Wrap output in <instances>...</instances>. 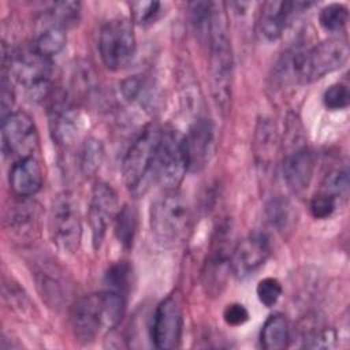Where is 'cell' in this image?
Listing matches in <instances>:
<instances>
[{
	"instance_id": "cell-1",
	"label": "cell",
	"mask_w": 350,
	"mask_h": 350,
	"mask_svg": "<svg viewBox=\"0 0 350 350\" xmlns=\"http://www.w3.org/2000/svg\"><path fill=\"white\" fill-rule=\"evenodd\" d=\"M349 46L339 38H328L313 46L286 51L275 67V78L282 85H305L345 66Z\"/></svg>"
},
{
	"instance_id": "cell-2",
	"label": "cell",
	"mask_w": 350,
	"mask_h": 350,
	"mask_svg": "<svg viewBox=\"0 0 350 350\" xmlns=\"http://www.w3.org/2000/svg\"><path fill=\"white\" fill-rule=\"evenodd\" d=\"M209 77L213 103L221 115L231 107L234 83V57L223 4L213 3L212 23L208 36Z\"/></svg>"
},
{
	"instance_id": "cell-3",
	"label": "cell",
	"mask_w": 350,
	"mask_h": 350,
	"mask_svg": "<svg viewBox=\"0 0 350 350\" xmlns=\"http://www.w3.org/2000/svg\"><path fill=\"white\" fill-rule=\"evenodd\" d=\"M190 221L189 202L178 189L164 190L150 204V231L156 242L164 247L180 245L187 235Z\"/></svg>"
},
{
	"instance_id": "cell-4",
	"label": "cell",
	"mask_w": 350,
	"mask_h": 350,
	"mask_svg": "<svg viewBox=\"0 0 350 350\" xmlns=\"http://www.w3.org/2000/svg\"><path fill=\"white\" fill-rule=\"evenodd\" d=\"M161 137V129L156 124H148L127 149L122 174L127 189L134 194L144 193L152 180L153 161L156 149Z\"/></svg>"
},
{
	"instance_id": "cell-5",
	"label": "cell",
	"mask_w": 350,
	"mask_h": 350,
	"mask_svg": "<svg viewBox=\"0 0 350 350\" xmlns=\"http://www.w3.org/2000/svg\"><path fill=\"white\" fill-rule=\"evenodd\" d=\"M49 235L56 247L67 254L78 250L82 237L81 212L77 200L68 191L57 194L49 211Z\"/></svg>"
},
{
	"instance_id": "cell-6",
	"label": "cell",
	"mask_w": 350,
	"mask_h": 350,
	"mask_svg": "<svg viewBox=\"0 0 350 350\" xmlns=\"http://www.w3.org/2000/svg\"><path fill=\"white\" fill-rule=\"evenodd\" d=\"M231 239L232 230L230 223H220L213 232L211 247L201 271L202 287L211 297L219 295L223 291L231 272V253L234 249Z\"/></svg>"
},
{
	"instance_id": "cell-7",
	"label": "cell",
	"mask_w": 350,
	"mask_h": 350,
	"mask_svg": "<svg viewBox=\"0 0 350 350\" xmlns=\"http://www.w3.org/2000/svg\"><path fill=\"white\" fill-rule=\"evenodd\" d=\"M98 52L108 70L124 68L135 55V37L131 23L126 18L107 21L98 34Z\"/></svg>"
},
{
	"instance_id": "cell-8",
	"label": "cell",
	"mask_w": 350,
	"mask_h": 350,
	"mask_svg": "<svg viewBox=\"0 0 350 350\" xmlns=\"http://www.w3.org/2000/svg\"><path fill=\"white\" fill-rule=\"evenodd\" d=\"M186 172L182 135L174 129L161 130L153 161L152 180L160 185L163 190H174L178 189Z\"/></svg>"
},
{
	"instance_id": "cell-9",
	"label": "cell",
	"mask_w": 350,
	"mask_h": 350,
	"mask_svg": "<svg viewBox=\"0 0 350 350\" xmlns=\"http://www.w3.org/2000/svg\"><path fill=\"white\" fill-rule=\"evenodd\" d=\"M10 71L15 81L23 85L31 96H46L52 75V59L34 46L16 49L10 55Z\"/></svg>"
},
{
	"instance_id": "cell-10",
	"label": "cell",
	"mask_w": 350,
	"mask_h": 350,
	"mask_svg": "<svg viewBox=\"0 0 350 350\" xmlns=\"http://www.w3.org/2000/svg\"><path fill=\"white\" fill-rule=\"evenodd\" d=\"M37 145V129L27 113L16 111L1 119V148L5 156L15 160L33 156Z\"/></svg>"
},
{
	"instance_id": "cell-11",
	"label": "cell",
	"mask_w": 350,
	"mask_h": 350,
	"mask_svg": "<svg viewBox=\"0 0 350 350\" xmlns=\"http://www.w3.org/2000/svg\"><path fill=\"white\" fill-rule=\"evenodd\" d=\"M183 328V310L178 295H168L154 310L150 338L154 347L161 350L175 349L179 346Z\"/></svg>"
},
{
	"instance_id": "cell-12",
	"label": "cell",
	"mask_w": 350,
	"mask_h": 350,
	"mask_svg": "<svg viewBox=\"0 0 350 350\" xmlns=\"http://www.w3.org/2000/svg\"><path fill=\"white\" fill-rule=\"evenodd\" d=\"M182 149L187 172H200L211 160L215 149V129L209 119L196 120L186 135H182Z\"/></svg>"
},
{
	"instance_id": "cell-13",
	"label": "cell",
	"mask_w": 350,
	"mask_h": 350,
	"mask_svg": "<svg viewBox=\"0 0 350 350\" xmlns=\"http://www.w3.org/2000/svg\"><path fill=\"white\" fill-rule=\"evenodd\" d=\"M116 191L104 182H97L93 186L89 204V226L92 230V242L94 249H98L105 237L109 223L119 212Z\"/></svg>"
},
{
	"instance_id": "cell-14",
	"label": "cell",
	"mask_w": 350,
	"mask_h": 350,
	"mask_svg": "<svg viewBox=\"0 0 350 350\" xmlns=\"http://www.w3.org/2000/svg\"><path fill=\"white\" fill-rule=\"evenodd\" d=\"M271 254V242L261 231L250 232L239 241L231 253V272L237 278H246L265 264Z\"/></svg>"
},
{
	"instance_id": "cell-15",
	"label": "cell",
	"mask_w": 350,
	"mask_h": 350,
	"mask_svg": "<svg viewBox=\"0 0 350 350\" xmlns=\"http://www.w3.org/2000/svg\"><path fill=\"white\" fill-rule=\"evenodd\" d=\"M70 323L78 342H93L97 335L105 329L100 293L88 294L77 299L71 306Z\"/></svg>"
},
{
	"instance_id": "cell-16",
	"label": "cell",
	"mask_w": 350,
	"mask_h": 350,
	"mask_svg": "<svg viewBox=\"0 0 350 350\" xmlns=\"http://www.w3.org/2000/svg\"><path fill=\"white\" fill-rule=\"evenodd\" d=\"M310 3L304 1H267L262 4L258 16L260 33L268 41H276L284 33L290 19L297 11L308 8Z\"/></svg>"
},
{
	"instance_id": "cell-17",
	"label": "cell",
	"mask_w": 350,
	"mask_h": 350,
	"mask_svg": "<svg viewBox=\"0 0 350 350\" xmlns=\"http://www.w3.org/2000/svg\"><path fill=\"white\" fill-rule=\"evenodd\" d=\"M314 170L313 153L301 146L288 152L282 163V174L284 183L294 193H301L308 189Z\"/></svg>"
},
{
	"instance_id": "cell-18",
	"label": "cell",
	"mask_w": 350,
	"mask_h": 350,
	"mask_svg": "<svg viewBox=\"0 0 350 350\" xmlns=\"http://www.w3.org/2000/svg\"><path fill=\"white\" fill-rule=\"evenodd\" d=\"M10 187L16 197L27 198L42 187L44 174L40 161L34 156L15 160L10 170Z\"/></svg>"
},
{
	"instance_id": "cell-19",
	"label": "cell",
	"mask_w": 350,
	"mask_h": 350,
	"mask_svg": "<svg viewBox=\"0 0 350 350\" xmlns=\"http://www.w3.org/2000/svg\"><path fill=\"white\" fill-rule=\"evenodd\" d=\"M66 30L67 27L48 11L46 14H44L42 21H40L33 46L40 53L52 59V56L57 55L66 45Z\"/></svg>"
},
{
	"instance_id": "cell-20",
	"label": "cell",
	"mask_w": 350,
	"mask_h": 350,
	"mask_svg": "<svg viewBox=\"0 0 350 350\" xmlns=\"http://www.w3.org/2000/svg\"><path fill=\"white\" fill-rule=\"evenodd\" d=\"M51 130L53 139L64 146L71 145L78 137V116L67 101L53 103L51 108Z\"/></svg>"
},
{
	"instance_id": "cell-21",
	"label": "cell",
	"mask_w": 350,
	"mask_h": 350,
	"mask_svg": "<svg viewBox=\"0 0 350 350\" xmlns=\"http://www.w3.org/2000/svg\"><path fill=\"white\" fill-rule=\"evenodd\" d=\"M7 228L19 239L34 238L38 228V208L36 204L22 201L15 204L5 217Z\"/></svg>"
},
{
	"instance_id": "cell-22",
	"label": "cell",
	"mask_w": 350,
	"mask_h": 350,
	"mask_svg": "<svg viewBox=\"0 0 350 350\" xmlns=\"http://www.w3.org/2000/svg\"><path fill=\"white\" fill-rule=\"evenodd\" d=\"M290 329L286 317L280 313L271 314L260 332V343L267 350H282L287 347Z\"/></svg>"
},
{
	"instance_id": "cell-23",
	"label": "cell",
	"mask_w": 350,
	"mask_h": 350,
	"mask_svg": "<svg viewBox=\"0 0 350 350\" xmlns=\"http://www.w3.org/2000/svg\"><path fill=\"white\" fill-rule=\"evenodd\" d=\"M268 223L279 232H286L293 228L295 223V211L288 200L284 197H273L265 206Z\"/></svg>"
},
{
	"instance_id": "cell-24",
	"label": "cell",
	"mask_w": 350,
	"mask_h": 350,
	"mask_svg": "<svg viewBox=\"0 0 350 350\" xmlns=\"http://www.w3.org/2000/svg\"><path fill=\"white\" fill-rule=\"evenodd\" d=\"M113 223H115V235L118 241L126 249H130L134 242V237L137 232V223H138L135 208L131 205H124L123 208H120L113 219Z\"/></svg>"
},
{
	"instance_id": "cell-25",
	"label": "cell",
	"mask_w": 350,
	"mask_h": 350,
	"mask_svg": "<svg viewBox=\"0 0 350 350\" xmlns=\"http://www.w3.org/2000/svg\"><path fill=\"white\" fill-rule=\"evenodd\" d=\"M349 19L347 7L342 3H331L320 10L319 22L320 26L328 33H340Z\"/></svg>"
},
{
	"instance_id": "cell-26",
	"label": "cell",
	"mask_w": 350,
	"mask_h": 350,
	"mask_svg": "<svg viewBox=\"0 0 350 350\" xmlns=\"http://www.w3.org/2000/svg\"><path fill=\"white\" fill-rule=\"evenodd\" d=\"M212 10L213 3L211 1H194L189 5L190 22L200 40H208L212 23Z\"/></svg>"
},
{
	"instance_id": "cell-27",
	"label": "cell",
	"mask_w": 350,
	"mask_h": 350,
	"mask_svg": "<svg viewBox=\"0 0 350 350\" xmlns=\"http://www.w3.org/2000/svg\"><path fill=\"white\" fill-rule=\"evenodd\" d=\"M104 157V149H103V144L93 137H89L83 141L82 148H81V153H79V167L82 170V172L89 176L92 174H94Z\"/></svg>"
},
{
	"instance_id": "cell-28",
	"label": "cell",
	"mask_w": 350,
	"mask_h": 350,
	"mask_svg": "<svg viewBox=\"0 0 350 350\" xmlns=\"http://www.w3.org/2000/svg\"><path fill=\"white\" fill-rule=\"evenodd\" d=\"M319 191L325 193L338 201L346 198L349 191V171L347 168H334L323 178Z\"/></svg>"
},
{
	"instance_id": "cell-29",
	"label": "cell",
	"mask_w": 350,
	"mask_h": 350,
	"mask_svg": "<svg viewBox=\"0 0 350 350\" xmlns=\"http://www.w3.org/2000/svg\"><path fill=\"white\" fill-rule=\"evenodd\" d=\"M130 265L124 261H119L109 267L105 273V288L127 294L130 287Z\"/></svg>"
},
{
	"instance_id": "cell-30",
	"label": "cell",
	"mask_w": 350,
	"mask_h": 350,
	"mask_svg": "<svg viewBox=\"0 0 350 350\" xmlns=\"http://www.w3.org/2000/svg\"><path fill=\"white\" fill-rule=\"evenodd\" d=\"M350 93L349 88L345 83H334L331 85L323 94V104L327 109L338 111L349 107Z\"/></svg>"
},
{
	"instance_id": "cell-31",
	"label": "cell",
	"mask_w": 350,
	"mask_h": 350,
	"mask_svg": "<svg viewBox=\"0 0 350 350\" xmlns=\"http://www.w3.org/2000/svg\"><path fill=\"white\" fill-rule=\"evenodd\" d=\"M161 4L159 1H134L130 4L133 21L138 25H149L160 15Z\"/></svg>"
},
{
	"instance_id": "cell-32",
	"label": "cell",
	"mask_w": 350,
	"mask_h": 350,
	"mask_svg": "<svg viewBox=\"0 0 350 350\" xmlns=\"http://www.w3.org/2000/svg\"><path fill=\"white\" fill-rule=\"evenodd\" d=\"M336 335L332 328H316L304 335L302 347L306 349H331L335 346Z\"/></svg>"
},
{
	"instance_id": "cell-33",
	"label": "cell",
	"mask_w": 350,
	"mask_h": 350,
	"mask_svg": "<svg viewBox=\"0 0 350 350\" xmlns=\"http://www.w3.org/2000/svg\"><path fill=\"white\" fill-rule=\"evenodd\" d=\"M282 291H283L282 284L275 278H264V279H261L257 283V288H256L258 301L264 306H267V308H271V306H273L278 302V299L282 295Z\"/></svg>"
},
{
	"instance_id": "cell-34",
	"label": "cell",
	"mask_w": 350,
	"mask_h": 350,
	"mask_svg": "<svg viewBox=\"0 0 350 350\" xmlns=\"http://www.w3.org/2000/svg\"><path fill=\"white\" fill-rule=\"evenodd\" d=\"M338 202L336 198L317 191L310 200V213L314 219H328L336 211Z\"/></svg>"
},
{
	"instance_id": "cell-35",
	"label": "cell",
	"mask_w": 350,
	"mask_h": 350,
	"mask_svg": "<svg viewBox=\"0 0 350 350\" xmlns=\"http://www.w3.org/2000/svg\"><path fill=\"white\" fill-rule=\"evenodd\" d=\"M49 12L66 27H68L77 23V21L79 19L81 4L77 1H59L52 5Z\"/></svg>"
},
{
	"instance_id": "cell-36",
	"label": "cell",
	"mask_w": 350,
	"mask_h": 350,
	"mask_svg": "<svg viewBox=\"0 0 350 350\" xmlns=\"http://www.w3.org/2000/svg\"><path fill=\"white\" fill-rule=\"evenodd\" d=\"M145 82L142 78L134 75L130 77L127 79H124L120 83V92L123 94V97L127 101H137V100H142L144 92H145Z\"/></svg>"
},
{
	"instance_id": "cell-37",
	"label": "cell",
	"mask_w": 350,
	"mask_h": 350,
	"mask_svg": "<svg viewBox=\"0 0 350 350\" xmlns=\"http://www.w3.org/2000/svg\"><path fill=\"white\" fill-rule=\"evenodd\" d=\"M223 319L226 324L231 327H238L245 324L249 320V312L242 304H238V302L228 304L223 310Z\"/></svg>"
},
{
	"instance_id": "cell-38",
	"label": "cell",
	"mask_w": 350,
	"mask_h": 350,
	"mask_svg": "<svg viewBox=\"0 0 350 350\" xmlns=\"http://www.w3.org/2000/svg\"><path fill=\"white\" fill-rule=\"evenodd\" d=\"M14 105V90L11 81L4 75L1 79V119L10 115Z\"/></svg>"
}]
</instances>
